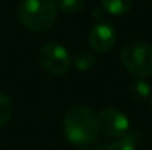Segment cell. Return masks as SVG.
I'll return each instance as SVG.
<instances>
[{"mask_svg": "<svg viewBox=\"0 0 152 150\" xmlns=\"http://www.w3.org/2000/svg\"><path fill=\"white\" fill-rule=\"evenodd\" d=\"M39 63L50 75H64L71 68V54L59 43L49 41L39 50Z\"/></svg>", "mask_w": 152, "mask_h": 150, "instance_id": "cell-4", "label": "cell"}, {"mask_svg": "<svg viewBox=\"0 0 152 150\" xmlns=\"http://www.w3.org/2000/svg\"><path fill=\"white\" fill-rule=\"evenodd\" d=\"M12 113H13L12 100H10V97L7 94H4V93L0 91V128L4 127L10 121Z\"/></svg>", "mask_w": 152, "mask_h": 150, "instance_id": "cell-10", "label": "cell"}, {"mask_svg": "<svg viewBox=\"0 0 152 150\" xmlns=\"http://www.w3.org/2000/svg\"><path fill=\"white\" fill-rule=\"evenodd\" d=\"M132 6L133 0H101L102 10L114 16H123L129 13Z\"/></svg>", "mask_w": 152, "mask_h": 150, "instance_id": "cell-8", "label": "cell"}, {"mask_svg": "<svg viewBox=\"0 0 152 150\" xmlns=\"http://www.w3.org/2000/svg\"><path fill=\"white\" fill-rule=\"evenodd\" d=\"M98 121L101 131L112 138H121L130 131V119L124 112L115 107H106L101 110L98 113Z\"/></svg>", "mask_w": 152, "mask_h": 150, "instance_id": "cell-5", "label": "cell"}, {"mask_svg": "<svg viewBox=\"0 0 152 150\" xmlns=\"http://www.w3.org/2000/svg\"><path fill=\"white\" fill-rule=\"evenodd\" d=\"M117 33L114 27L105 21L96 22L89 33V46L96 53H106L115 46Z\"/></svg>", "mask_w": 152, "mask_h": 150, "instance_id": "cell-6", "label": "cell"}, {"mask_svg": "<svg viewBox=\"0 0 152 150\" xmlns=\"http://www.w3.org/2000/svg\"><path fill=\"white\" fill-rule=\"evenodd\" d=\"M64 134L66 140L75 146H89L99 136V121L93 109L77 104L68 109L64 116Z\"/></svg>", "mask_w": 152, "mask_h": 150, "instance_id": "cell-1", "label": "cell"}, {"mask_svg": "<svg viewBox=\"0 0 152 150\" xmlns=\"http://www.w3.org/2000/svg\"><path fill=\"white\" fill-rule=\"evenodd\" d=\"M16 13L27 30L42 33L49 30L56 21L58 7L55 0H21Z\"/></svg>", "mask_w": 152, "mask_h": 150, "instance_id": "cell-2", "label": "cell"}, {"mask_svg": "<svg viewBox=\"0 0 152 150\" xmlns=\"http://www.w3.org/2000/svg\"><path fill=\"white\" fill-rule=\"evenodd\" d=\"M134 143H136V141L133 140V137L127 134V136H124V137L115 140L112 144H109L106 150H136Z\"/></svg>", "mask_w": 152, "mask_h": 150, "instance_id": "cell-12", "label": "cell"}, {"mask_svg": "<svg viewBox=\"0 0 152 150\" xmlns=\"http://www.w3.org/2000/svg\"><path fill=\"white\" fill-rule=\"evenodd\" d=\"M78 150H92V149H87V147H83V149H78Z\"/></svg>", "mask_w": 152, "mask_h": 150, "instance_id": "cell-14", "label": "cell"}, {"mask_svg": "<svg viewBox=\"0 0 152 150\" xmlns=\"http://www.w3.org/2000/svg\"><path fill=\"white\" fill-rule=\"evenodd\" d=\"M124 68L136 78H146L152 74V46L142 40L127 41L120 51Z\"/></svg>", "mask_w": 152, "mask_h": 150, "instance_id": "cell-3", "label": "cell"}, {"mask_svg": "<svg viewBox=\"0 0 152 150\" xmlns=\"http://www.w3.org/2000/svg\"><path fill=\"white\" fill-rule=\"evenodd\" d=\"M148 103H149V107H151V110H152V93H151V96H149V99H148Z\"/></svg>", "mask_w": 152, "mask_h": 150, "instance_id": "cell-13", "label": "cell"}, {"mask_svg": "<svg viewBox=\"0 0 152 150\" xmlns=\"http://www.w3.org/2000/svg\"><path fill=\"white\" fill-rule=\"evenodd\" d=\"M151 93H152L151 84L146 81V78H134L130 83L129 96H130V99L133 100V101H136V103L148 101Z\"/></svg>", "mask_w": 152, "mask_h": 150, "instance_id": "cell-7", "label": "cell"}, {"mask_svg": "<svg viewBox=\"0 0 152 150\" xmlns=\"http://www.w3.org/2000/svg\"><path fill=\"white\" fill-rule=\"evenodd\" d=\"M84 4H86V0H58L56 1V7L61 12L68 13V15H72V13L83 10Z\"/></svg>", "mask_w": 152, "mask_h": 150, "instance_id": "cell-11", "label": "cell"}, {"mask_svg": "<svg viewBox=\"0 0 152 150\" xmlns=\"http://www.w3.org/2000/svg\"><path fill=\"white\" fill-rule=\"evenodd\" d=\"M72 62H74V66L78 71L87 72V71H90L96 66V56H95V53H92L89 50H80L74 56Z\"/></svg>", "mask_w": 152, "mask_h": 150, "instance_id": "cell-9", "label": "cell"}]
</instances>
